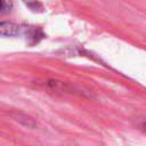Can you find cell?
Segmentation results:
<instances>
[{
	"label": "cell",
	"instance_id": "cell-1",
	"mask_svg": "<svg viewBox=\"0 0 146 146\" xmlns=\"http://www.w3.org/2000/svg\"><path fill=\"white\" fill-rule=\"evenodd\" d=\"M22 31V27L13 22H0V35L14 36L18 35Z\"/></svg>",
	"mask_w": 146,
	"mask_h": 146
},
{
	"label": "cell",
	"instance_id": "cell-3",
	"mask_svg": "<svg viewBox=\"0 0 146 146\" xmlns=\"http://www.w3.org/2000/svg\"><path fill=\"white\" fill-rule=\"evenodd\" d=\"M141 128H143V129L146 131V121H144V122L141 123Z\"/></svg>",
	"mask_w": 146,
	"mask_h": 146
},
{
	"label": "cell",
	"instance_id": "cell-2",
	"mask_svg": "<svg viewBox=\"0 0 146 146\" xmlns=\"http://www.w3.org/2000/svg\"><path fill=\"white\" fill-rule=\"evenodd\" d=\"M6 8V0H0V10Z\"/></svg>",
	"mask_w": 146,
	"mask_h": 146
}]
</instances>
